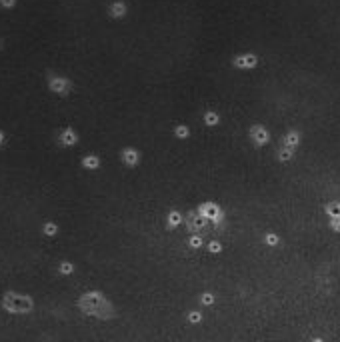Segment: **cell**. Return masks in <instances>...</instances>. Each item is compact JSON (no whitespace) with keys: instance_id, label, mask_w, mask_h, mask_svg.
I'll return each mask as SVG.
<instances>
[{"instance_id":"6da1fadb","label":"cell","mask_w":340,"mask_h":342,"mask_svg":"<svg viewBox=\"0 0 340 342\" xmlns=\"http://www.w3.org/2000/svg\"><path fill=\"white\" fill-rule=\"evenodd\" d=\"M4 308L8 312H14V314H22V312H30L32 310V298L28 296H22V294H16V292H8L4 294V300H2Z\"/></svg>"},{"instance_id":"7a4b0ae2","label":"cell","mask_w":340,"mask_h":342,"mask_svg":"<svg viewBox=\"0 0 340 342\" xmlns=\"http://www.w3.org/2000/svg\"><path fill=\"white\" fill-rule=\"evenodd\" d=\"M46 84L54 94H60V96H66L72 90V82L54 70H46Z\"/></svg>"},{"instance_id":"3957f363","label":"cell","mask_w":340,"mask_h":342,"mask_svg":"<svg viewBox=\"0 0 340 342\" xmlns=\"http://www.w3.org/2000/svg\"><path fill=\"white\" fill-rule=\"evenodd\" d=\"M60 142H62V144H66V146L74 144V142H76V132H74V130H70V128H66V130L60 134Z\"/></svg>"},{"instance_id":"277c9868","label":"cell","mask_w":340,"mask_h":342,"mask_svg":"<svg viewBox=\"0 0 340 342\" xmlns=\"http://www.w3.org/2000/svg\"><path fill=\"white\" fill-rule=\"evenodd\" d=\"M0 6H2L4 10H10L16 6V0H0Z\"/></svg>"},{"instance_id":"5b68a950","label":"cell","mask_w":340,"mask_h":342,"mask_svg":"<svg viewBox=\"0 0 340 342\" xmlns=\"http://www.w3.org/2000/svg\"><path fill=\"white\" fill-rule=\"evenodd\" d=\"M122 12H124V6L122 4H114L112 6V14L114 16H122Z\"/></svg>"},{"instance_id":"8992f818","label":"cell","mask_w":340,"mask_h":342,"mask_svg":"<svg viewBox=\"0 0 340 342\" xmlns=\"http://www.w3.org/2000/svg\"><path fill=\"white\" fill-rule=\"evenodd\" d=\"M84 164H86V166H90V168H94V166H96V160H94L92 156H88V158L84 160Z\"/></svg>"},{"instance_id":"52a82bcc","label":"cell","mask_w":340,"mask_h":342,"mask_svg":"<svg viewBox=\"0 0 340 342\" xmlns=\"http://www.w3.org/2000/svg\"><path fill=\"white\" fill-rule=\"evenodd\" d=\"M4 144H6V134H4L2 130H0V148H2Z\"/></svg>"},{"instance_id":"ba28073f","label":"cell","mask_w":340,"mask_h":342,"mask_svg":"<svg viewBox=\"0 0 340 342\" xmlns=\"http://www.w3.org/2000/svg\"><path fill=\"white\" fill-rule=\"evenodd\" d=\"M46 232H48V234H52V232H54V226H52V224H48V226H46Z\"/></svg>"},{"instance_id":"9c48e42d","label":"cell","mask_w":340,"mask_h":342,"mask_svg":"<svg viewBox=\"0 0 340 342\" xmlns=\"http://www.w3.org/2000/svg\"><path fill=\"white\" fill-rule=\"evenodd\" d=\"M2 48H4V40H2V38H0V50H2Z\"/></svg>"}]
</instances>
